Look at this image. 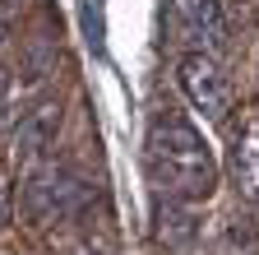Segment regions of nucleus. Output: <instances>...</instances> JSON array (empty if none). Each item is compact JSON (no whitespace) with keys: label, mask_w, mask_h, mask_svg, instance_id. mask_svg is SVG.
Masks as SVG:
<instances>
[{"label":"nucleus","mask_w":259,"mask_h":255,"mask_svg":"<svg viewBox=\"0 0 259 255\" xmlns=\"http://www.w3.org/2000/svg\"><path fill=\"white\" fill-rule=\"evenodd\" d=\"M144 163L153 186L162 190L167 200H208L213 186H218V163H213V149L199 135V125L185 121L181 112L162 107L148 121V135H144Z\"/></svg>","instance_id":"nucleus-1"},{"label":"nucleus","mask_w":259,"mask_h":255,"mask_svg":"<svg viewBox=\"0 0 259 255\" xmlns=\"http://www.w3.org/2000/svg\"><path fill=\"white\" fill-rule=\"evenodd\" d=\"M83 200H88V186L65 167V163H47V167H37V172H28L23 213H28L32 223H65Z\"/></svg>","instance_id":"nucleus-2"},{"label":"nucleus","mask_w":259,"mask_h":255,"mask_svg":"<svg viewBox=\"0 0 259 255\" xmlns=\"http://www.w3.org/2000/svg\"><path fill=\"white\" fill-rule=\"evenodd\" d=\"M176 79H181V93L194 102V112H204L208 121H227V112H232V84H227V75L218 70L213 56H204V51L181 56Z\"/></svg>","instance_id":"nucleus-3"},{"label":"nucleus","mask_w":259,"mask_h":255,"mask_svg":"<svg viewBox=\"0 0 259 255\" xmlns=\"http://www.w3.org/2000/svg\"><path fill=\"white\" fill-rule=\"evenodd\" d=\"M47 88V56H23L19 65H0V125L23 121Z\"/></svg>","instance_id":"nucleus-4"},{"label":"nucleus","mask_w":259,"mask_h":255,"mask_svg":"<svg viewBox=\"0 0 259 255\" xmlns=\"http://www.w3.org/2000/svg\"><path fill=\"white\" fill-rule=\"evenodd\" d=\"M232 181L245 200H259V116H250L232 139Z\"/></svg>","instance_id":"nucleus-5"},{"label":"nucleus","mask_w":259,"mask_h":255,"mask_svg":"<svg viewBox=\"0 0 259 255\" xmlns=\"http://www.w3.org/2000/svg\"><path fill=\"white\" fill-rule=\"evenodd\" d=\"M176 19L194 42H208L222 47L227 42V14H222V0H176Z\"/></svg>","instance_id":"nucleus-6"},{"label":"nucleus","mask_w":259,"mask_h":255,"mask_svg":"<svg viewBox=\"0 0 259 255\" xmlns=\"http://www.w3.org/2000/svg\"><path fill=\"white\" fill-rule=\"evenodd\" d=\"M10 213H14V186H10V167L0 163V228L10 223Z\"/></svg>","instance_id":"nucleus-7"},{"label":"nucleus","mask_w":259,"mask_h":255,"mask_svg":"<svg viewBox=\"0 0 259 255\" xmlns=\"http://www.w3.org/2000/svg\"><path fill=\"white\" fill-rule=\"evenodd\" d=\"M74 255H102V250H93V246H79V250H74Z\"/></svg>","instance_id":"nucleus-8"}]
</instances>
